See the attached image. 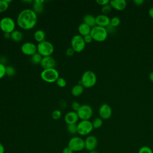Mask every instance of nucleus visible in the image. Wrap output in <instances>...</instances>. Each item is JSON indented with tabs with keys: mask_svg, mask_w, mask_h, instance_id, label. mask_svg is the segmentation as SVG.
I'll return each mask as SVG.
<instances>
[{
	"mask_svg": "<svg viewBox=\"0 0 153 153\" xmlns=\"http://www.w3.org/2000/svg\"><path fill=\"white\" fill-rule=\"evenodd\" d=\"M6 75V66L4 63H0V79H2Z\"/></svg>",
	"mask_w": 153,
	"mask_h": 153,
	"instance_id": "obj_34",
	"label": "nucleus"
},
{
	"mask_svg": "<svg viewBox=\"0 0 153 153\" xmlns=\"http://www.w3.org/2000/svg\"><path fill=\"white\" fill-rule=\"evenodd\" d=\"M64 120L67 124H76L79 120V117L76 112L72 111L67 112L65 114Z\"/></svg>",
	"mask_w": 153,
	"mask_h": 153,
	"instance_id": "obj_15",
	"label": "nucleus"
},
{
	"mask_svg": "<svg viewBox=\"0 0 153 153\" xmlns=\"http://www.w3.org/2000/svg\"><path fill=\"white\" fill-rule=\"evenodd\" d=\"M96 2L99 5H102L103 7L104 5L109 4L110 1H109V0H96Z\"/></svg>",
	"mask_w": 153,
	"mask_h": 153,
	"instance_id": "obj_38",
	"label": "nucleus"
},
{
	"mask_svg": "<svg viewBox=\"0 0 153 153\" xmlns=\"http://www.w3.org/2000/svg\"><path fill=\"white\" fill-rule=\"evenodd\" d=\"M97 139L96 136L93 135L88 136L84 140L85 149H86L89 152L93 151L97 147Z\"/></svg>",
	"mask_w": 153,
	"mask_h": 153,
	"instance_id": "obj_13",
	"label": "nucleus"
},
{
	"mask_svg": "<svg viewBox=\"0 0 153 153\" xmlns=\"http://www.w3.org/2000/svg\"><path fill=\"white\" fill-rule=\"evenodd\" d=\"M138 153H153V151L148 146H143L139 149Z\"/></svg>",
	"mask_w": 153,
	"mask_h": 153,
	"instance_id": "obj_31",
	"label": "nucleus"
},
{
	"mask_svg": "<svg viewBox=\"0 0 153 153\" xmlns=\"http://www.w3.org/2000/svg\"><path fill=\"white\" fill-rule=\"evenodd\" d=\"M120 22H121L120 19L118 17H113L112 19H111L110 25L112 27H116L120 25Z\"/></svg>",
	"mask_w": 153,
	"mask_h": 153,
	"instance_id": "obj_28",
	"label": "nucleus"
},
{
	"mask_svg": "<svg viewBox=\"0 0 153 153\" xmlns=\"http://www.w3.org/2000/svg\"><path fill=\"white\" fill-rule=\"evenodd\" d=\"M21 51L23 54L32 56L37 53V46L33 42H26L22 45Z\"/></svg>",
	"mask_w": 153,
	"mask_h": 153,
	"instance_id": "obj_11",
	"label": "nucleus"
},
{
	"mask_svg": "<svg viewBox=\"0 0 153 153\" xmlns=\"http://www.w3.org/2000/svg\"><path fill=\"white\" fill-rule=\"evenodd\" d=\"M85 42L83 36L80 35H75L71 39V47L76 53H80L84 50L85 47Z\"/></svg>",
	"mask_w": 153,
	"mask_h": 153,
	"instance_id": "obj_9",
	"label": "nucleus"
},
{
	"mask_svg": "<svg viewBox=\"0 0 153 153\" xmlns=\"http://www.w3.org/2000/svg\"><path fill=\"white\" fill-rule=\"evenodd\" d=\"M33 37H34L35 40L36 42H38V43L41 42L45 40V33L42 30H41V29L36 30L34 32Z\"/></svg>",
	"mask_w": 153,
	"mask_h": 153,
	"instance_id": "obj_22",
	"label": "nucleus"
},
{
	"mask_svg": "<svg viewBox=\"0 0 153 153\" xmlns=\"http://www.w3.org/2000/svg\"><path fill=\"white\" fill-rule=\"evenodd\" d=\"M133 2L136 5H141L143 3H144V1L143 0H134V1H133Z\"/></svg>",
	"mask_w": 153,
	"mask_h": 153,
	"instance_id": "obj_40",
	"label": "nucleus"
},
{
	"mask_svg": "<svg viewBox=\"0 0 153 153\" xmlns=\"http://www.w3.org/2000/svg\"><path fill=\"white\" fill-rule=\"evenodd\" d=\"M91 29V27H90L89 26H88L84 23H81L79 25L78 28V32L80 34V35L82 36H84L90 34Z\"/></svg>",
	"mask_w": 153,
	"mask_h": 153,
	"instance_id": "obj_18",
	"label": "nucleus"
},
{
	"mask_svg": "<svg viewBox=\"0 0 153 153\" xmlns=\"http://www.w3.org/2000/svg\"><path fill=\"white\" fill-rule=\"evenodd\" d=\"M148 14L149 16L153 19V7H151L149 10V11H148Z\"/></svg>",
	"mask_w": 153,
	"mask_h": 153,
	"instance_id": "obj_42",
	"label": "nucleus"
},
{
	"mask_svg": "<svg viewBox=\"0 0 153 153\" xmlns=\"http://www.w3.org/2000/svg\"><path fill=\"white\" fill-rule=\"evenodd\" d=\"M89 153H98L96 151H95V150H93V151H90L89 152Z\"/></svg>",
	"mask_w": 153,
	"mask_h": 153,
	"instance_id": "obj_45",
	"label": "nucleus"
},
{
	"mask_svg": "<svg viewBox=\"0 0 153 153\" xmlns=\"http://www.w3.org/2000/svg\"><path fill=\"white\" fill-rule=\"evenodd\" d=\"M0 60H1V57H0Z\"/></svg>",
	"mask_w": 153,
	"mask_h": 153,
	"instance_id": "obj_46",
	"label": "nucleus"
},
{
	"mask_svg": "<svg viewBox=\"0 0 153 153\" xmlns=\"http://www.w3.org/2000/svg\"><path fill=\"white\" fill-rule=\"evenodd\" d=\"M62 116V112L59 109L54 110L51 113V117L54 120H59Z\"/></svg>",
	"mask_w": 153,
	"mask_h": 153,
	"instance_id": "obj_30",
	"label": "nucleus"
},
{
	"mask_svg": "<svg viewBox=\"0 0 153 153\" xmlns=\"http://www.w3.org/2000/svg\"><path fill=\"white\" fill-rule=\"evenodd\" d=\"M84 87L80 84H78L75 85L71 90L72 94L75 97H78L82 94L84 92Z\"/></svg>",
	"mask_w": 153,
	"mask_h": 153,
	"instance_id": "obj_21",
	"label": "nucleus"
},
{
	"mask_svg": "<svg viewBox=\"0 0 153 153\" xmlns=\"http://www.w3.org/2000/svg\"><path fill=\"white\" fill-rule=\"evenodd\" d=\"M42 57H43L37 52L31 56V62L35 65H40Z\"/></svg>",
	"mask_w": 153,
	"mask_h": 153,
	"instance_id": "obj_24",
	"label": "nucleus"
},
{
	"mask_svg": "<svg viewBox=\"0 0 153 153\" xmlns=\"http://www.w3.org/2000/svg\"><path fill=\"white\" fill-rule=\"evenodd\" d=\"M91 123L93 128H99L102 127L103 124V120L101 118H96Z\"/></svg>",
	"mask_w": 153,
	"mask_h": 153,
	"instance_id": "obj_25",
	"label": "nucleus"
},
{
	"mask_svg": "<svg viewBox=\"0 0 153 153\" xmlns=\"http://www.w3.org/2000/svg\"><path fill=\"white\" fill-rule=\"evenodd\" d=\"M16 74V70L12 66H6V75L9 77L13 76Z\"/></svg>",
	"mask_w": 153,
	"mask_h": 153,
	"instance_id": "obj_29",
	"label": "nucleus"
},
{
	"mask_svg": "<svg viewBox=\"0 0 153 153\" xmlns=\"http://www.w3.org/2000/svg\"><path fill=\"white\" fill-rule=\"evenodd\" d=\"M112 7L110 5V4H107L106 5H104L102 7V13H103V14H105V15H106L108 14V13H109L111 10H112Z\"/></svg>",
	"mask_w": 153,
	"mask_h": 153,
	"instance_id": "obj_32",
	"label": "nucleus"
},
{
	"mask_svg": "<svg viewBox=\"0 0 153 153\" xmlns=\"http://www.w3.org/2000/svg\"><path fill=\"white\" fill-rule=\"evenodd\" d=\"M67 130L71 134H75L77 133V124H68Z\"/></svg>",
	"mask_w": 153,
	"mask_h": 153,
	"instance_id": "obj_26",
	"label": "nucleus"
},
{
	"mask_svg": "<svg viewBox=\"0 0 153 153\" xmlns=\"http://www.w3.org/2000/svg\"><path fill=\"white\" fill-rule=\"evenodd\" d=\"M5 152V148L3 144L0 142V153H4Z\"/></svg>",
	"mask_w": 153,
	"mask_h": 153,
	"instance_id": "obj_41",
	"label": "nucleus"
},
{
	"mask_svg": "<svg viewBox=\"0 0 153 153\" xmlns=\"http://www.w3.org/2000/svg\"><path fill=\"white\" fill-rule=\"evenodd\" d=\"M68 146L74 152H78L85 148L84 140L80 137H72L69 141Z\"/></svg>",
	"mask_w": 153,
	"mask_h": 153,
	"instance_id": "obj_8",
	"label": "nucleus"
},
{
	"mask_svg": "<svg viewBox=\"0 0 153 153\" xmlns=\"http://www.w3.org/2000/svg\"><path fill=\"white\" fill-rule=\"evenodd\" d=\"M37 52L42 57L51 56L54 51V45L48 41H44L37 44Z\"/></svg>",
	"mask_w": 153,
	"mask_h": 153,
	"instance_id": "obj_4",
	"label": "nucleus"
},
{
	"mask_svg": "<svg viewBox=\"0 0 153 153\" xmlns=\"http://www.w3.org/2000/svg\"><path fill=\"white\" fill-rule=\"evenodd\" d=\"M23 33L22 32L18 30H14L13 32L11 33V38L14 42H20L23 39Z\"/></svg>",
	"mask_w": 153,
	"mask_h": 153,
	"instance_id": "obj_23",
	"label": "nucleus"
},
{
	"mask_svg": "<svg viewBox=\"0 0 153 153\" xmlns=\"http://www.w3.org/2000/svg\"><path fill=\"white\" fill-rule=\"evenodd\" d=\"M79 84L84 88H91L93 87L97 82V76L92 71H86L82 75Z\"/></svg>",
	"mask_w": 153,
	"mask_h": 153,
	"instance_id": "obj_2",
	"label": "nucleus"
},
{
	"mask_svg": "<svg viewBox=\"0 0 153 153\" xmlns=\"http://www.w3.org/2000/svg\"><path fill=\"white\" fill-rule=\"evenodd\" d=\"M56 84L59 87H61V88H63V87H65L66 85V80L62 78V77H60L57 79L56 81Z\"/></svg>",
	"mask_w": 153,
	"mask_h": 153,
	"instance_id": "obj_33",
	"label": "nucleus"
},
{
	"mask_svg": "<svg viewBox=\"0 0 153 153\" xmlns=\"http://www.w3.org/2000/svg\"><path fill=\"white\" fill-rule=\"evenodd\" d=\"M109 4L112 8L117 11H123L127 7V2L125 0H111Z\"/></svg>",
	"mask_w": 153,
	"mask_h": 153,
	"instance_id": "obj_17",
	"label": "nucleus"
},
{
	"mask_svg": "<svg viewBox=\"0 0 153 153\" xmlns=\"http://www.w3.org/2000/svg\"><path fill=\"white\" fill-rule=\"evenodd\" d=\"M4 37L6 39L11 38V33H4Z\"/></svg>",
	"mask_w": 153,
	"mask_h": 153,
	"instance_id": "obj_43",
	"label": "nucleus"
},
{
	"mask_svg": "<svg viewBox=\"0 0 153 153\" xmlns=\"http://www.w3.org/2000/svg\"><path fill=\"white\" fill-rule=\"evenodd\" d=\"M43 0H35L33 3V10L36 14L42 13L44 11V4Z\"/></svg>",
	"mask_w": 153,
	"mask_h": 153,
	"instance_id": "obj_19",
	"label": "nucleus"
},
{
	"mask_svg": "<svg viewBox=\"0 0 153 153\" xmlns=\"http://www.w3.org/2000/svg\"><path fill=\"white\" fill-rule=\"evenodd\" d=\"M41 79L46 82L53 83L59 78V73L55 68L43 69L40 74Z\"/></svg>",
	"mask_w": 153,
	"mask_h": 153,
	"instance_id": "obj_5",
	"label": "nucleus"
},
{
	"mask_svg": "<svg viewBox=\"0 0 153 153\" xmlns=\"http://www.w3.org/2000/svg\"><path fill=\"white\" fill-rule=\"evenodd\" d=\"M80 106H81V105L77 102H73L71 103V108L72 109L73 111L77 112V111L79 109Z\"/></svg>",
	"mask_w": 153,
	"mask_h": 153,
	"instance_id": "obj_35",
	"label": "nucleus"
},
{
	"mask_svg": "<svg viewBox=\"0 0 153 153\" xmlns=\"http://www.w3.org/2000/svg\"><path fill=\"white\" fill-rule=\"evenodd\" d=\"M16 23L10 17H4L0 20V29L4 33H11L15 30Z\"/></svg>",
	"mask_w": 153,
	"mask_h": 153,
	"instance_id": "obj_6",
	"label": "nucleus"
},
{
	"mask_svg": "<svg viewBox=\"0 0 153 153\" xmlns=\"http://www.w3.org/2000/svg\"><path fill=\"white\" fill-rule=\"evenodd\" d=\"M93 130L92 123L90 120H81L77 124V133L81 136H86Z\"/></svg>",
	"mask_w": 153,
	"mask_h": 153,
	"instance_id": "obj_7",
	"label": "nucleus"
},
{
	"mask_svg": "<svg viewBox=\"0 0 153 153\" xmlns=\"http://www.w3.org/2000/svg\"><path fill=\"white\" fill-rule=\"evenodd\" d=\"M149 79H150L152 82H153V71L151 72L149 74Z\"/></svg>",
	"mask_w": 153,
	"mask_h": 153,
	"instance_id": "obj_44",
	"label": "nucleus"
},
{
	"mask_svg": "<svg viewBox=\"0 0 153 153\" xmlns=\"http://www.w3.org/2000/svg\"><path fill=\"white\" fill-rule=\"evenodd\" d=\"M83 23H85L92 28L96 26V17L91 14H86L83 17Z\"/></svg>",
	"mask_w": 153,
	"mask_h": 153,
	"instance_id": "obj_20",
	"label": "nucleus"
},
{
	"mask_svg": "<svg viewBox=\"0 0 153 153\" xmlns=\"http://www.w3.org/2000/svg\"><path fill=\"white\" fill-rule=\"evenodd\" d=\"M9 7V4L7 0H0V13L7 10Z\"/></svg>",
	"mask_w": 153,
	"mask_h": 153,
	"instance_id": "obj_27",
	"label": "nucleus"
},
{
	"mask_svg": "<svg viewBox=\"0 0 153 153\" xmlns=\"http://www.w3.org/2000/svg\"><path fill=\"white\" fill-rule=\"evenodd\" d=\"M40 65L43 68V69L55 68L54 67L56 66V60L51 56L43 57Z\"/></svg>",
	"mask_w": 153,
	"mask_h": 153,
	"instance_id": "obj_14",
	"label": "nucleus"
},
{
	"mask_svg": "<svg viewBox=\"0 0 153 153\" xmlns=\"http://www.w3.org/2000/svg\"><path fill=\"white\" fill-rule=\"evenodd\" d=\"M76 112L81 120H89L93 115V111L90 105L84 104L81 105Z\"/></svg>",
	"mask_w": 153,
	"mask_h": 153,
	"instance_id": "obj_10",
	"label": "nucleus"
},
{
	"mask_svg": "<svg viewBox=\"0 0 153 153\" xmlns=\"http://www.w3.org/2000/svg\"><path fill=\"white\" fill-rule=\"evenodd\" d=\"M83 38H84V40L85 44H89V43L91 42L93 40V38H92V36H91L90 34L83 36Z\"/></svg>",
	"mask_w": 153,
	"mask_h": 153,
	"instance_id": "obj_37",
	"label": "nucleus"
},
{
	"mask_svg": "<svg viewBox=\"0 0 153 153\" xmlns=\"http://www.w3.org/2000/svg\"><path fill=\"white\" fill-rule=\"evenodd\" d=\"M37 20V14L33 10L26 8L22 10L18 14L17 23L22 29L30 30L35 26Z\"/></svg>",
	"mask_w": 153,
	"mask_h": 153,
	"instance_id": "obj_1",
	"label": "nucleus"
},
{
	"mask_svg": "<svg viewBox=\"0 0 153 153\" xmlns=\"http://www.w3.org/2000/svg\"><path fill=\"white\" fill-rule=\"evenodd\" d=\"M75 51L73 50V48L72 47H69L68 48L66 51H65V54L66 56L70 57V56H72L74 53H75Z\"/></svg>",
	"mask_w": 153,
	"mask_h": 153,
	"instance_id": "obj_36",
	"label": "nucleus"
},
{
	"mask_svg": "<svg viewBox=\"0 0 153 153\" xmlns=\"http://www.w3.org/2000/svg\"><path fill=\"white\" fill-rule=\"evenodd\" d=\"M90 35L93 40L97 42H103L106 39L108 32L105 27L96 25L91 28Z\"/></svg>",
	"mask_w": 153,
	"mask_h": 153,
	"instance_id": "obj_3",
	"label": "nucleus"
},
{
	"mask_svg": "<svg viewBox=\"0 0 153 153\" xmlns=\"http://www.w3.org/2000/svg\"><path fill=\"white\" fill-rule=\"evenodd\" d=\"M112 113V110L111 107L107 103L102 104L99 109V114L100 118L102 120H108L109 119Z\"/></svg>",
	"mask_w": 153,
	"mask_h": 153,
	"instance_id": "obj_12",
	"label": "nucleus"
},
{
	"mask_svg": "<svg viewBox=\"0 0 153 153\" xmlns=\"http://www.w3.org/2000/svg\"><path fill=\"white\" fill-rule=\"evenodd\" d=\"M110 20L109 17L105 14H99L96 17V23L99 26L106 27L110 25Z\"/></svg>",
	"mask_w": 153,
	"mask_h": 153,
	"instance_id": "obj_16",
	"label": "nucleus"
},
{
	"mask_svg": "<svg viewBox=\"0 0 153 153\" xmlns=\"http://www.w3.org/2000/svg\"><path fill=\"white\" fill-rule=\"evenodd\" d=\"M74 151L68 146L65 147L62 150V153H73Z\"/></svg>",
	"mask_w": 153,
	"mask_h": 153,
	"instance_id": "obj_39",
	"label": "nucleus"
}]
</instances>
